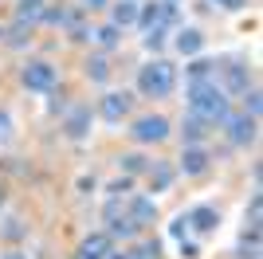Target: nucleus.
<instances>
[{
  "mask_svg": "<svg viewBox=\"0 0 263 259\" xmlns=\"http://www.w3.org/2000/svg\"><path fill=\"white\" fill-rule=\"evenodd\" d=\"M189 114L200 122H209V126H224L228 118V95L216 86V79H197V83H189Z\"/></svg>",
  "mask_w": 263,
  "mask_h": 259,
  "instance_id": "f257e3e1",
  "label": "nucleus"
},
{
  "mask_svg": "<svg viewBox=\"0 0 263 259\" xmlns=\"http://www.w3.org/2000/svg\"><path fill=\"white\" fill-rule=\"evenodd\" d=\"M173 86H177V71L169 59H149L138 71V90L145 98H165V95H173Z\"/></svg>",
  "mask_w": 263,
  "mask_h": 259,
  "instance_id": "f03ea898",
  "label": "nucleus"
},
{
  "mask_svg": "<svg viewBox=\"0 0 263 259\" xmlns=\"http://www.w3.org/2000/svg\"><path fill=\"white\" fill-rule=\"evenodd\" d=\"M169 134H173V126H169L165 114H145V118H138L130 126V138L138 141V145H157V141H165Z\"/></svg>",
  "mask_w": 263,
  "mask_h": 259,
  "instance_id": "7ed1b4c3",
  "label": "nucleus"
},
{
  "mask_svg": "<svg viewBox=\"0 0 263 259\" xmlns=\"http://www.w3.org/2000/svg\"><path fill=\"white\" fill-rule=\"evenodd\" d=\"M55 79H59V71H55L47 59H35V63H28L20 71V83L28 86V90H51Z\"/></svg>",
  "mask_w": 263,
  "mask_h": 259,
  "instance_id": "20e7f679",
  "label": "nucleus"
},
{
  "mask_svg": "<svg viewBox=\"0 0 263 259\" xmlns=\"http://www.w3.org/2000/svg\"><path fill=\"white\" fill-rule=\"evenodd\" d=\"M209 165H212V153L204 150V145H185L177 169L185 173V177H200V173H209Z\"/></svg>",
  "mask_w": 263,
  "mask_h": 259,
  "instance_id": "39448f33",
  "label": "nucleus"
},
{
  "mask_svg": "<svg viewBox=\"0 0 263 259\" xmlns=\"http://www.w3.org/2000/svg\"><path fill=\"white\" fill-rule=\"evenodd\" d=\"M224 126H228V141L232 145H252L255 141V118H248V114H228L224 118Z\"/></svg>",
  "mask_w": 263,
  "mask_h": 259,
  "instance_id": "423d86ee",
  "label": "nucleus"
},
{
  "mask_svg": "<svg viewBox=\"0 0 263 259\" xmlns=\"http://www.w3.org/2000/svg\"><path fill=\"white\" fill-rule=\"evenodd\" d=\"M220 71H224V86H220L224 95H243V90H248V83H252V79H248V63H243V59H228Z\"/></svg>",
  "mask_w": 263,
  "mask_h": 259,
  "instance_id": "0eeeda50",
  "label": "nucleus"
},
{
  "mask_svg": "<svg viewBox=\"0 0 263 259\" xmlns=\"http://www.w3.org/2000/svg\"><path fill=\"white\" fill-rule=\"evenodd\" d=\"M130 102H134V98L126 95V90H110V95H102L99 114H102L106 122H122L126 114H130Z\"/></svg>",
  "mask_w": 263,
  "mask_h": 259,
  "instance_id": "6e6552de",
  "label": "nucleus"
},
{
  "mask_svg": "<svg viewBox=\"0 0 263 259\" xmlns=\"http://www.w3.org/2000/svg\"><path fill=\"white\" fill-rule=\"evenodd\" d=\"M110 251H114V239H110L106 232H90V236L79 244V255L75 259H106Z\"/></svg>",
  "mask_w": 263,
  "mask_h": 259,
  "instance_id": "1a4fd4ad",
  "label": "nucleus"
},
{
  "mask_svg": "<svg viewBox=\"0 0 263 259\" xmlns=\"http://www.w3.org/2000/svg\"><path fill=\"white\" fill-rule=\"evenodd\" d=\"M106 224H110V232H106L110 239H134V236H138L134 220L118 212V200H110V208H106Z\"/></svg>",
  "mask_w": 263,
  "mask_h": 259,
  "instance_id": "9d476101",
  "label": "nucleus"
},
{
  "mask_svg": "<svg viewBox=\"0 0 263 259\" xmlns=\"http://www.w3.org/2000/svg\"><path fill=\"white\" fill-rule=\"evenodd\" d=\"M134 220V228L142 232V228H154V220H157V205H154V196H134V205H130V212H126Z\"/></svg>",
  "mask_w": 263,
  "mask_h": 259,
  "instance_id": "9b49d317",
  "label": "nucleus"
},
{
  "mask_svg": "<svg viewBox=\"0 0 263 259\" xmlns=\"http://www.w3.org/2000/svg\"><path fill=\"white\" fill-rule=\"evenodd\" d=\"M63 134H67V138H87V134H90V106H75V110H71V114H67V118H63Z\"/></svg>",
  "mask_w": 263,
  "mask_h": 259,
  "instance_id": "f8f14e48",
  "label": "nucleus"
},
{
  "mask_svg": "<svg viewBox=\"0 0 263 259\" xmlns=\"http://www.w3.org/2000/svg\"><path fill=\"white\" fill-rule=\"evenodd\" d=\"M138 12H142L138 0H118V4H110V24L114 28H130V24H138Z\"/></svg>",
  "mask_w": 263,
  "mask_h": 259,
  "instance_id": "ddd939ff",
  "label": "nucleus"
},
{
  "mask_svg": "<svg viewBox=\"0 0 263 259\" xmlns=\"http://www.w3.org/2000/svg\"><path fill=\"white\" fill-rule=\"evenodd\" d=\"M177 51L181 55H200L204 51V32H200V28H181V32H177Z\"/></svg>",
  "mask_w": 263,
  "mask_h": 259,
  "instance_id": "4468645a",
  "label": "nucleus"
},
{
  "mask_svg": "<svg viewBox=\"0 0 263 259\" xmlns=\"http://www.w3.org/2000/svg\"><path fill=\"white\" fill-rule=\"evenodd\" d=\"M216 224H220V212L212 205H200L189 212V228H197V232H216Z\"/></svg>",
  "mask_w": 263,
  "mask_h": 259,
  "instance_id": "2eb2a0df",
  "label": "nucleus"
},
{
  "mask_svg": "<svg viewBox=\"0 0 263 259\" xmlns=\"http://www.w3.org/2000/svg\"><path fill=\"white\" fill-rule=\"evenodd\" d=\"M209 134H212V126H209V122H200V118H193V114L181 122V138H185V145H200Z\"/></svg>",
  "mask_w": 263,
  "mask_h": 259,
  "instance_id": "dca6fc26",
  "label": "nucleus"
},
{
  "mask_svg": "<svg viewBox=\"0 0 263 259\" xmlns=\"http://www.w3.org/2000/svg\"><path fill=\"white\" fill-rule=\"evenodd\" d=\"M145 173H149V189H154V193H165V189L173 184V169H169L165 161H154Z\"/></svg>",
  "mask_w": 263,
  "mask_h": 259,
  "instance_id": "f3484780",
  "label": "nucleus"
},
{
  "mask_svg": "<svg viewBox=\"0 0 263 259\" xmlns=\"http://www.w3.org/2000/svg\"><path fill=\"white\" fill-rule=\"evenodd\" d=\"M83 67H87L90 83H106V79H110V59H106V55H90Z\"/></svg>",
  "mask_w": 263,
  "mask_h": 259,
  "instance_id": "a211bd4d",
  "label": "nucleus"
},
{
  "mask_svg": "<svg viewBox=\"0 0 263 259\" xmlns=\"http://www.w3.org/2000/svg\"><path fill=\"white\" fill-rule=\"evenodd\" d=\"M40 16H44V0H20V4H16V20L35 24Z\"/></svg>",
  "mask_w": 263,
  "mask_h": 259,
  "instance_id": "6ab92c4d",
  "label": "nucleus"
},
{
  "mask_svg": "<svg viewBox=\"0 0 263 259\" xmlns=\"http://www.w3.org/2000/svg\"><path fill=\"white\" fill-rule=\"evenodd\" d=\"M240 259H259V232L255 228H248L240 239Z\"/></svg>",
  "mask_w": 263,
  "mask_h": 259,
  "instance_id": "aec40b11",
  "label": "nucleus"
},
{
  "mask_svg": "<svg viewBox=\"0 0 263 259\" xmlns=\"http://www.w3.org/2000/svg\"><path fill=\"white\" fill-rule=\"evenodd\" d=\"M118 165L126 169V177H134V173H145V169H149V161H145L142 153H122Z\"/></svg>",
  "mask_w": 263,
  "mask_h": 259,
  "instance_id": "412c9836",
  "label": "nucleus"
},
{
  "mask_svg": "<svg viewBox=\"0 0 263 259\" xmlns=\"http://www.w3.org/2000/svg\"><path fill=\"white\" fill-rule=\"evenodd\" d=\"M8 43H12V47H24V43H32V24L16 20V24H12V32H8Z\"/></svg>",
  "mask_w": 263,
  "mask_h": 259,
  "instance_id": "4be33fe9",
  "label": "nucleus"
},
{
  "mask_svg": "<svg viewBox=\"0 0 263 259\" xmlns=\"http://www.w3.org/2000/svg\"><path fill=\"white\" fill-rule=\"evenodd\" d=\"M95 40H99L102 47H118V43H122V28H114V24H102L99 32H95Z\"/></svg>",
  "mask_w": 263,
  "mask_h": 259,
  "instance_id": "5701e85b",
  "label": "nucleus"
},
{
  "mask_svg": "<svg viewBox=\"0 0 263 259\" xmlns=\"http://www.w3.org/2000/svg\"><path fill=\"white\" fill-rule=\"evenodd\" d=\"M259 106H263V98H259V90H243V114H248V118H259Z\"/></svg>",
  "mask_w": 263,
  "mask_h": 259,
  "instance_id": "b1692460",
  "label": "nucleus"
},
{
  "mask_svg": "<svg viewBox=\"0 0 263 259\" xmlns=\"http://www.w3.org/2000/svg\"><path fill=\"white\" fill-rule=\"evenodd\" d=\"M212 67H216V63H209V59H193V63H189L193 83H197V79H212Z\"/></svg>",
  "mask_w": 263,
  "mask_h": 259,
  "instance_id": "393cba45",
  "label": "nucleus"
},
{
  "mask_svg": "<svg viewBox=\"0 0 263 259\" xmlns=\"http://www.w3.org/2000/svg\"><path fill=\"white\" fill-rule=\"evenodd\" d=\"M259 220H263V196L255 193V196H252V208H248V228H255V232H259Z\"/></svg>",
  "mask_w": 263,
  "mask_h": 259,
  "instance_id": "a878e982",
  "label": "nucleus"
},
{
  "mask_svg": "<svg viewBox=\"0 0 263 259\" xmlns=\"http://www.w3.org/2000/svg\"><path fill=\"white\" fill-rule=\"evenodd\" d=\"M165 32H169V28H154V32H145V47H149V51H161V47H165Z\"/></svg>",
  "mask_w": 263,
  "mask_h": 259,
  "instance_id": "bb28decb",
  "label": "nucleus"
},
{
  "mask_svg": "<svg viewBox=\"0 0 263 259\" xmlns=\"http://www.w3.org/2000/svg\"><path fill=\"white\" fill-rule=\"evenodd\" d=\"M138 255H142V259H157V255H161V244H157V239H142Z\"/></svg>",
  "mask_w": 263,
  "mask_h": 259,
  "instance_id": "cd10ccee",
  "label": "nucleus"
},
{
  "mask_svg": "<svg viewBox=\"0 0 263 259\" xmlns=\"http://www.w3.org/2000/svg\"><path fill=\"white\" fill-rule=\"evenodd\" d=\"M90 35H95V32H90V28H87L83 20H75V24H71V40H79V43H83V40H90Z\"/></svg>",
  "mask_w": 263,
  "mask_h": 259,
  "instance_id": "c85d7f7f",
  "label": "nucleus"
},
{
  "mask_svg": "<svg viewBox=\"0 0 263 259\" xmlns=\"http://www.w3.org/2000/svg\"><path fill=\"white\" fill-rule=\"evenodd\" d=\"M12 138V118H8V110H0V145Z\"/></svg>",
  "mask_w": 263,
  "mask_h": 259,
  "instance_id": "c756f323",
  "label": "nucleus"
},
{
  "mask_svg": "<svg viewBox=\"0 0 263 259\" xmlns=\"http://www.w3.org/2000/svg\"><path fill=\"white\" fill-rule=\"evenodd\" d=\"M130 184H134V177H122V181H114V184H110L106 193H110V196H122V193H130Z\"/></svg>",
  "mask_w": 263,
  "mask_h": 259,
  "instance_id": "7c9ffc66",
  "label": "nucleus"
},
{
  "mask_svg": "<svg viewBox=\"0 0 263 259\" xmlns=\"http://www.w3.org/2000/svg\"><path fill=\"white\" fill-rule=\"evenodd\" d=\"M185 232H189V212H181V216L173 220V236H181V239H185Z\"/></svg>",
  "mask_w": 263,
  "mask_h": 259,
  "instance_id": "2f4dec72",
  "label": "nucleus"
},
{
  "mask_svg": "<svg viewBox=\"0 0 263 259\" xmlns=\"http://www.w3.org/2000/svg\"><path fill=\"white\" fill-rule=\"evenodd\" d=\"M4 236H8V239H20V236H24L20 220H8V224H4Z\"/></svg>",
  "mask_w": 263,
  "mask_h": 259,
  "instance_id": "473e14b6",
  "label": "nucleus"
},
{
  "mask_svg": "<svg viewBox=\"0 0 263 259\" xmlns=\"http://www.w3.org/2000/svg\"><path fill=\"white\" fill-rule=\"evenodd\" d=\"M181 255H185V259H200V248H197V244H185V239H181Z\"/></svg>",
  "mask_w": 263,
  "mask_h": 259,
  "instance_id": "72a5a7b5",
  "label": "nucleus"
},
{
  "mask_svg": "<svg viewBox=\"0 0 263 259\" xmlns=\"http://www.w3.org/2000/svg\"><path fill=\"white\" fill-rule=\"evenodd\" d=\"M212 4H220V8H228V12H240L248 0H212Z\"/></svg>",
  "mask_w": 263,
  "mask_h": 259,
  "instance_id": "f704fd0d",
  "label": "nucleus"
},
{
  "mask_svg": "<svg viewBox=\"0 0 263 259\" xmlns=\"http://www.w3.org/2000/svg\"><path fill=\"white\" fill-rule=\"evenodd\" d=\"M83 8H90V12H99V8H110V0H83Z\"/></svg>",
  "mask_w": 263,
  "mask_h": 259,
  "instance_id": "c9c22d12",
  "label": "nucleus"
},
{
  "mask_svg": "<svg viewBox=\"0 0 263 259\" xmlns=\"http://www.w3.org/2000/svg\"><path fill=\"white\" fill-rule=\"evenodd\" d=\"M0 259H28V255H24V251H4Z\"/></svg>",
  "mask_w": 263,
  "mask_h": 259,
  "instance_id": "e433bc0d",
  "label": "nucleus"
},
{
  "mask_svg": "<svg viewBox=\"0 0 263 259\" xmlns=\"http://www.w3.org/2000/svg\"><path fill=\"white\" fill-rule=\"evenodd\" d=\"M106 259H130V251H110Z\"/></svg>",
  "mask_w": 263,
  "mask_h": 259,
  "instance_id": "4c0bfd02",
  "label": "nucleus"
},
{
  "mask_svg": "<svg viewBox=\"0 0 263 259\" xmlns=\"http://www.w3.org/2000/svg\"><path fill=\"white\" fill-rule=\"evenodd\" d=\"M0 35H4V28H0Z\"/></svg>",
  "mask_w": 263,
  "mask_h": 259,
  "instance_id": "58836bf2",
  "label": "nucleus"
}]
</instances>
